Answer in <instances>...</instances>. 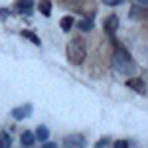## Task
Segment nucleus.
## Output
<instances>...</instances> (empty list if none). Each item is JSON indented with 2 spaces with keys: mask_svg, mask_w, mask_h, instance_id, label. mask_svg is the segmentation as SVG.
I'll use <instances>...</instances> for the list:
<instances>
[{
  "mask_svg": "<svg viewBox=\"0 0 148 148\" xmlns=\"http://www.w3.org/2000/svg\"><path fill=\"white\" fill-rule=\"evenodd\" d=\"M114 44H116V42H114ZM113 65H114V69H116L119 73H123V75H132V73L136 71V63L132 61L130 53H128L123 46H119V44H116V49H114V53H113Z\"/></svg>",
  "mask_w": 148,
  "mask_h": 148,
  "instance_id": "obj_1",
  "label": "nucleus"
},
{
  "mask_svg": "<svg viewBox=\"0 0 148 148\" xmlns=\"http://www.w3.org/2000/svg\"><path fill=\"white\" fill-rule=\"evenodd\" d=\"M91 28H93L91 20H81V22H79V30H81V32H89Z\"/></svg>",
  "mask_w": 148,
  "mask_h": 148,
  "instance_id": "obj_14",
  "label": "nucleus"
},
{
  "mask_svg": "<svg viewBox=\"0 0 148 148\" xmlns=\"http://www.w3.org/2000/svg\"><path fill=\"white\" fill-rule=\"evenodd\" d=\"M32 114V105H24V107H16L14 111H12V116L16 119V121H22V119H28Z\"/></svg>",
  "mask_w": 148,
  "mask_h": 148,
  "instance_id": "obj_6",
  "label": "nucleus"
},
{
  "mask_svg": "<svg viewBox=\"0 0 148 148\" xmlns=\"http://www.w3.org/2000/svg\"><path fill=\"white\" fill-rule=\"evenodd\" d=\"M113 148H128V142L126 140H116L113 144Z\"/></svg>",
  "mask_w": 148,
  "mask_h": 148,
  "instance_id": "obj_15",
  "label": "nucleus"
},
{
  "mask_svg": "<svg viewBox=\"0 0 148 148\" xmlns=\"http://www.w3.org/2000/svg\"><path fill=\"white\" fill-rule=\"evenodd\" d=\"M34 136H36V140H40V142H47V138H49V130H47L46 126H38Z\"/></svg>",
  "mask_w": 148,
  "mask_h": 148,
  "instance_id": "obj_9",
  "label": "nucleus"
},
{
  "mask_svg": "<svg viewBox=\"0 0 148 148\" xmlns=\"http://www.w3.org/2000/svg\"><path fill=\"white\" fill-rule=\"evenodd\" d=\"M65 148H85L87 146V140L83 138V134H69L65 140H63Z\"/></svg>",
  "mask_w": 148,
  "mask_h": 148,
  "instance_id": "obj_3",
  "label": "nucleus"
},
{
  "mask_svg": "<svg viewBox=\"0 0 148 148\" xmlns=\"http://www.w3.org/2000/svg\"><path fill=\"white\" fill-rule=\"evenodd\" d=\"M107 144H109V140L105 138V140H101V142H97V148H105Z\"/></svg>",
  "mask_w": 148,
  "mask_h": 148,
  "instance_id": "obj_19",
  "label": "nucleus"
},
{
  "mask_svg": "<svg viewBox=\"0 0 148 148\" xmlns=\"http://www.w3.org/2000/svg\"><path fill=\"white\" fill-rule=\"evenodd\" d=\"M20 140H22L24 146H32V144L36 142V136H34V132H30V130H24V132H22V138H20Z\"/></svg>",
  "mask_w": 148,
  "mask_h": 148,
  "instance_id": "obj_10",
  "label": "nucleus"
},
{
  "mask_svg": "<svg viewBox=\"0 0 148 148\" xmlns=\"http://www.w3.org/2000/svg\"><path fill=\"white\" fill-rule=\"evenodd\" d=\"M32 6H34V0H18V4H16L18 12H22V14H30Z\"/></svg>",
  "mask_w": 148,
  "mask_h": 148,
  "instance_id": "obj_7",
  "label": "nucleus"
},
{
  "mask_svg": "<svg viewBox=\"0 0 148 148\" xmlns=\"http://www.w3.org/2000/svg\"><path fill=\"white\" fill-rule=\"evenodd\" d=\"M22 36L26 38V40H30L32 44H36V46H42V40H40V38H38L36 34H32V32H28V30H24V32H22Z\"/></svg>",
  "mask_w": 148,
  "mask_h": 148,
  "instance_id": "obj_13",
  "label": "nucleus"
},
{
  "mask_svg": "<svg viewBox=\"0 0 148 148\" xmlns=\"http://www.w3.org/2000/svg\"><path fill=\"white\" fill-rule=\"evenodd\" d=\"M138 2H142V4H148V0H138Z\"/></svg>",
  "mask_w": 148,
  "mask_h": 148,
  "instance_id": "obj_20",
  "label": "nucleus"
},
{
  "mask_svg": "<svg viewBox=\"0 0 148 148\" xmlns=\"http://www.w3.org/2000/svg\"><path fill=\"white\" fill-rule=\"evenodd\" d=\"M105 4H123L125 0H103Z\"/></svg>",
  "mask_w": 148,
  "mask_h": 148,
  "instance_id": "obj_17",
  "label": "nucleus"
},
{
  "mask_svg": "<svg viewBox=\"0 0 148 148\" xmlns=\"http://www.w3.org/2000/svg\"><path fill=\"white\" fill-rule=\"evenodd\" d=\"M87 56V47H85V42L81 38H73L67 44V59L73 63V65H79L83 63V59Z\"/></svg>",
  "mask_w": 148,
  "mask_h": 148,
  "instance_id": "obj_2",
  "label": "nucleus"
},
{
  "mask_svg": "<svg viewBox=\"0 0 148 148\" xmlns=\"http://www.w3.org/2000/svg\"><path fill=\"white\" fill-rule=\"evenodd\" d=\"M103 28H105L107 36H114L116 28H119V16H116V14L107 16V18H105V22H103Z\"/></svg>",
  "mask_w": 148,
  "mask_h": 148,
  "instance_id": "obj_4",
  "label": "nucleus"
},
{
  "mask_svg": "<svg viewBox=\"0 0 148 148\" xmlns=\"http://www.w3.org/2000/svg\"><path fill=\"white\" fill-rule=\"evenodd\" d=\"M38 10L44 16H51V0H40L38 2Z\"/></svg>",
  "mask_w": 148,
  "mask_h": 148,
  "instance_id": "obj_8",
  "label": "nucleus"
},
{
  "mask_svg": "<svg viewBox=\"0 0 148 148\" xmlns=\"http://www.w3.org/2000/svg\"><path fill=\"white\" fill-rule=\"evenodd\" d=\"M59 26H61V30H63V32L71 30V26H73V18H71V16H63V18L59 20Z\"/></svg>",
  "mask_w": 148,
  "mask_h": 148,
  "instance_id": "obj_11",
  "label": "nucleus"
},
{
  "mask_svg": "<svg viewBox=\"0 0 148 148\" xmlns=\"http://www.w3.org/2000/svg\"><path fill=\"white\" fill-rule=\"evenodd\" d=\"M8 14H10L8 8H0V20H6V18H8Z\"/></svg>",
  "mask_w": 148,
  "mask_h": 148,
  "instance_id": "obj_16",
  "label": "nucleus"
},
{
  "mask_svg": "<svg viewBox=\"0 0 148 148\" xmlns=\"http://www.w3.org/2000/svg\"><path fill=\"white\" fill-rule=\"evenodd\" d=\"M42 148H57V144L56 142H44V146Z\"/></svg>",
  "mask_w": 148,
  "mask_h": 148,
  "instance_id": "obj_18",
  "label": "nucleus"
},
{
  "mask_svg": "<svg viewBox=\"0 0 148 148\" xmlns=\"http://www.w3.org/2000/svg\"><path fill=\"white\" fill-rule=\"evenodd\" d=\"M125 85L128 87V89H132V91L140 93V95H144V93H146V83L140 79V77H130V79L125 81Z\"/></svg>",
  "mask_w": 148,
  "mask_h": 148,
  "instance_id": "obj_5",
  "label": "nucleus"
},
{
  "mask_svg": "<svg viewBox=\"0 0 148 148\" xmlns=\"http://www.w3.org/2000/svg\"><path fill=\"white\" fill-rule=\"evenodd\" d=\"M12 146V138L8 132H0V148H10Z\"/></svg>",
  "mask_w": 148,
  "mask_h": 148,
  "instance_id": "obj_12",
  "label": "nucleus"
}]
</instances>
